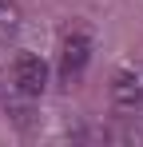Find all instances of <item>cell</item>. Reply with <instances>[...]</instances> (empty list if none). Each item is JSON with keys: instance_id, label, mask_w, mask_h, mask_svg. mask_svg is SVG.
Wrapping results in <instances>:
<instances>
[{"instance_id": "cell-3", "label": "cell", "mask_w": 143, "mask_h": 147, "mask_svg": "<svg viewBox=\"0 0 143 147\" xmlns=\"http://www.w3.org/2000/svg\"><path fill=\"white\" fill-rule=\"evenodd\" d=\"M111 103L123 111H139L143 107V68H127L111 80Z\"/></svg>"}, {"instance_id": "cell-4", "label": "cell", "mask_w": 143, "mask_h": 147, "mask_svg": "<svg viewBox=\"0 0 143 147\" xmlns=\"http://www.w3.org/2000/svg\"><path fill=\"white\" fill-rule=\"evenodd\" d=\"M20 28V8L16 0H0V32H16Z\"/></svg>"}, {"instance_id": "cell-1", "label": "cell", "mask_w": 143, "mask_h": 147, "mask_svg": "<svg viewBox=\"0 0 143 147\" xmlns=\"http://www.w3.org/2000/svg\"><path fill=\"white\" fill-rule=\"evenodd\" d=\"M88 60H92V36L84 28L68 32L64 44H60V80L64 84H76L84 76V68H88Z\"/></svg>"}, {"instance_id": "cell-2", "label": "cell", "mask_w": 143, "mask_h": 147, "mask_svg": "<svg viewBox=\"0 0 143 147\" xmlns=\"http://www.w3.org/2000/svg\"><path fill=\"white\" fill-rule=\"evenodd\" d=\"M12 84H16L20 96L36 99V96L48 88V68H44V60H40V56H20L16 68H12Z\"/></svg>"}]
</instances>
